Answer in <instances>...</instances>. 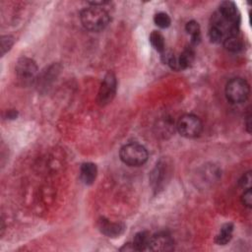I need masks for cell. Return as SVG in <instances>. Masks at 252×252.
<instances>
[{"label":"cell","mask_w":252,"mask_h":252,"mask_svg":"<svg viewBox=\"0 0 252 252\" xmlns=\"http://www.w3.org/2000/svg\"><path fill=\"white\" fill-rule=\"evenodd\" d=\"M80 20L86 30L91 32H101L108 27L110 18L109 12L103 7L92 6L81 11Z\"/></svg>","instance_id":"6da1fadb"},{"label":"cell","mask_w":252,"mask_h":252,"mask_svg":"<svg viewBox=\"0 0 252 252\" xmlns=\"http://www.w3.org/2000/svg\"><path fill=\"white\" fill-rule=\"evenodd\" d=\"M120 160L129 167H140L148 161V152L140 144L131 143L124 145L119 152Z\"/></svg>","instance_id":"7a4b0ae2"},{"label":"cell","mask_w":252,"mask_h":252,"mask_svg":"<svg viewBox=\"0 0 252 252\" xmlns=\"http://www.w3.org/2000/svg\"><path fill=\"white\" fill-rule=\"evenodd\" d=\"M249 94V84L242 78H234L226 86V97L232 104L244 103L248 99Z\"/></svg>","instance_id":"3957f363"},{"label":"cell","mask_w":252,"mask_h":252,"mask_svg":"<svg viewBox=\"0 0 252 252\" xmlns=\"http://www.w3.org/2000/svg\"><path fill=\"white\" fill-rule=\"evenodd\" d=\"M176 129L181 136L192 139L201 135L203 124L198 116L193 114H185L179 118L176 124Z\"/></svg>","instance_id":"277c9868"},{"label":"cell","mask_w":252,"mask_h":252,"mask_svg":"<svg viewBox=\"0 0 252 252\" xmlns=\"http://www.w3.org/2000/svg\"><path fill=\"white\" fill-rule=\"evenodd\" d=\"M37 63L31 58L22 57L16 64V75L23 85H30L37 79Z\"/></svg>","instance_id":"5b68a950"},{"label":"cell","mask_w":252,"mask_h":252,"mask_svg":"<svg viewBox=\"0 0 252 252\" xmlns=\"http://www.w3.org/2000/svg\"><path fill=\"white\" fill-rule=\"evenodd\" d=\"M117 81L116 77L112 72H109L101 85L99 94H98V103L101 106L109 105L114 98L116 94Z\"/></svg>","instance_id":"8992f818"},{"label":"cell","mask_w":252,"mask_h":252,"mask_svg":"<svg viewBox=\"0 0 252 252\" xmlns=\"http://www.w3.org/2000/svg\"><path fill=\"white\" fill-rule=\"evenodd\" d=\"M174 247V241L168 233H159L151 236L149 250L152 251H171Z\"/></svg>","instance_id":"52a82bcc"},{"label":"cell","mask_w":252,"mask_h":252,"mask_svg":"<svg viewBox=\"0 0 252 252\" xmlns=\"http://www.w3.org/2000/svg\"><path fill=\"white\" fill-rule=\"evenodd\" d=\"M170 173V168L166 162H160L157 164L156 168L151 173V183L155 190H159L164 186L165 181L168 180V177L171 174Z\"/></svg>","instance_id":"ba28073f"},{"label":"cell","mask_w":252,"mask_h":252,"mask_svg":"<svg viewBox=\"0 0 252 252\" xmlns=\"http://www.w3.org/2000/svg\"><path fill=\"white\" fill-rule=\"evenodd\" d=\"M99 229L101 233L108 237H118L125 231V225L122 223H113L110 220L103 218L99 220Z\"/></svg>","instance_id":"9c48e42d"},{"label":"cell","mask_w":252,"mask_h":252,"mask_svg":"<svg viewBox=\"0 0 252 252\" xmlns=\"http://www.w3.org/2000/svg\"><path fill=\"white\" fill-rule=\"evenodd\" d=\"M218 12L223 17L240 24V13L237 9V6L233 1H224L220 3Z\"/></svg>","instance_id":"30bf717a"},{"label":"cell","mask_w":252,"mask_h":252,"mask_svg":"<svg viewBox=\"0 0 252 252\" xmlns=\"http://www.w3.org/2000/svg\"><path fill=\"white\" fill-rule=\"evenodd\" d=\"M98 175L97 166L93 163H85L80 169V177L84 184L91 185L96 180Z\"/></svg>","instance_id":"8fae6325"},{"label":"cell","mask_w":252,"mask_h":252,"mask_svg":"<svg viewBox=\"0 0 252 252\" xmlns=\"http://www.w3.org/2000/svg\"><path fill=\"white\" fill-rule=\"evenodd\" d=\"M195 59V51L192 47H186L183 52L177 57V63H178V69L184 70L190 67Z\"/></svg>","instance_id":"7c38bea8"},{"label":"cell","mask_w":252,"mask_h":252,"mask_svg":"<svg viewBox=\"0 0 252 252\" xmlns=\"http://www.w3.org/2000/svg\"><path fill=\"white\" fill-rule=\"evenodd\" d=\"M234 233V225L231 223L225 224L220 230V233L216 236V243L219 245H226L228 244L232 237Z\"/></svg>","instance_id":"4fadbf2b"},{"label":"cell","mask_w":252,"mask_h":252,"mask_svg":"<svg viewBox=\"0 0 252 252\" xmlns=\"http://www.w3.org/2000/svg\"><path fill=\"white\" fill-rule=\"evenodd\" d=\"M185 30L191 37V45L197 46L201 42V29L198 22L194 20L189 21L185 26Z\"/></svg>","instance_id":"5bb4252c"},{"label":"cell","mask_w":252,"mask_h":252,"mask_svg":"<svg viewBox=\"0 0 252 252\" xmlns=\"http://www.w3.org/2000/svg\"><path fill=\"white\" fill-rule=\"evenodd\" d=\"M151 236L148 232H140L136 234L133 239V247L136 251H145L149 250V243H150Z\"/></svg>","instance_id":"9a60e30c"},{"label":"cell","mask_w":252,"mask_h":252,"mask_svg":"<svg viewBox=\"0 0 252 252\" xmlns=\"http://www.w3.org/2000/svg\"><path fill=\"white\" fill-rule=\"evenodd\" d=\"M223 45L226 47V49L231 52H239L243 48V42L239 34L226 39Z\"/></svg>","instance_id":"2e32d148"},{"label":"cell","mask_w":252,"mask_h":252,"mask_svg":"<svg viewBox=\"0 0 252 252\" xmlns=\"http://www.w3.org/2000/svg\"><path fill=\"white\" fill-rule=\"evenodd\" d=\"M150 43L152 47L161 53H163L166 50V44H165V38L164 36L158 31H153L150 35Z\"/></svg>","instance_id":"e0dca14e"},{"label":"cell","mask_w":252,"mask_h":252,"mask_svg":"<svg viewBox=\"0 0 252 252\" xmlns=\"http://www.w3.org/2000/svg\"><path fill=\"white\" fill-rule=\"evenodd\" d=\"M58 71L59 70L57 69V65H53L49 67L47 71H45L41 76L37 78L39 86H42L43 88L47 87L49 83H51L53 79L56 77V73H58Z\"/></svg>","instance_id":"ac0fdd59"},{"label":"cell","mask_w":252,"mask_h":252,"mask_svg":"<svg viewBox=\"0 0 252 252\" xmlns=\"http://www.w3.org/2000/svg\"><path fill=\"white\" fill-rule=\"evenodd\" d=\"M154 22L158 27H160L161 29H167L172 24L171 17L165 12L157 13L154 17Z\"/></svg>","instance_id":"d6986e66"},{"label":"cell","mask_w":252,"mask_h":252,"mask_svg":"<svg viewBox=\"0 0 252 252\" xmlns=\"http://www.w3.org/2000/svg\"><path fill=\"white\" fill-rule=\"evenodd\" d=\"M14 44V40L11 36H3L1 38V55H4Z\"/></svg>","instance_id":"ffe728a7"},{"label":"cell","mask_w":252,"mask_h":252,"mask_svg":"<svg viewBox=\"0 0 252 252\" xmlns=\"http://www.w3.org/2000/svg\"><path fill=\"white\" fill-rule=\"evenodd\" d=\"M241 202L248 209H250L252 207V192H251V188L245 189L244 192L241 195Z\"/></svg>","instance_id":"44dd1931"},{"label":"cell","mask_w":252,"mask_h":252,"mask_svg":"<svg viewBox=\"0 0 252 252\" xmlns=\"http://www.w3.org/2000/svg\"><path fill=\"white\" fill-rule=\"evenodd\" d=\"M238 183H239V186L241 188H243L244 190H245V189H247V188H251L250 187V185H251V172L245 173L242 175V177L239 179Z\"/></svg>","instance_id":"7402d4cb"},{"label":"cell","mask_w":252,"mask_h":252,"mask_svg":"<svg viewBox=\"0 0 252 252\" xmlns=\"http://www.w3.org/2000/svg\"><path fill=\"white\" fill-rule=\"evenodd\" d=\"M245 120H246V122H245L246 131H247L248 133H250V132H251V123H250L251 113H250V111H248V113H247V115H246V117H245Z\"/></svg>","instance_id":"603a6c76"},{"label":"cell","mask_w":252,"mask_h":252,"mask_svg":"<svg viewBox=\"0 0 252 252\" xmlns=\"http://www.w3.org/2000/svg\"><path fill=\"white\" fill-rule=\"evenodd\" d=\"M7 117L10 118V119L16 118V117H17V111H15V110H9V111L7 112Z\"/></svg>","instance_id":"cb8c5ba5"}]
</instances>
